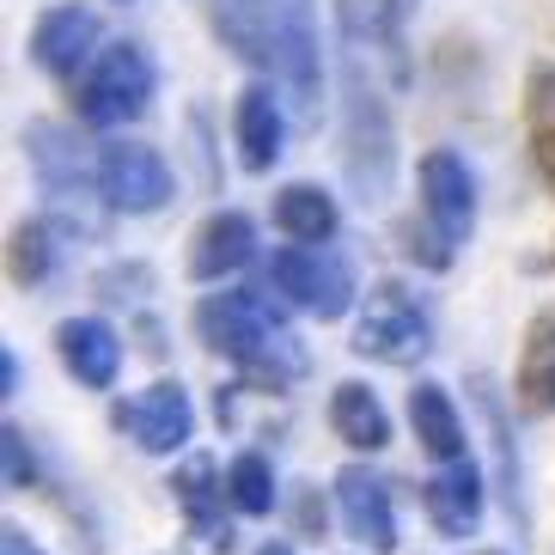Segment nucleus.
<instances>
[{
	"mask_svg": "<svg viewBox=\"0 0 555 555\" xmlns=\"http://www.w3.org/2000/svg\"><path fill=\"white\" fill-rule=\"evenodd\" d=\"M208 25L238 62L262 67L299 111H318L324 62H318L311 0H208Z\"/></svg>",
	"mask_w": 555,
	"mask_h": 555,
	"instance_id": "obj_1",
	"label": "nucleus"
},
{
	"mask_svg": "<svg viewBox=\"0 0 555 555\" xmlns=\"http://www.w3.org/2000/svg\"><path fill=\"white\" fill-rule=\"evenodd\" d=\"M196 336L220 360H232L245 378H257L262 391H287V385L306 378V348H299L287 318H281L257 287L208 294L196 306Z\"/></svg>",
	"mask_w": 555,
	"mask_h": 555,
	"instance_id": "obj_2",
	"label": "nucleus"
},
{
	"mask_svg": "<svg viewBox=\"0 0 555 555\" xmlns=\"http://www.w3.org/2000/svg\"><path fill=\"white\" fill-rule=\"evenodd\" d=\"M385 74L366 55L343 50V178L360 202H385L397 183V129Z\"/></svg>",
	"mask_w": 555,
	"mask_h": 555,
	"instance_id": "obj_3",
	"label": "nucleus"
},
{
	"mask_svg": "<svg viewBox=\"0 0 555 555\" xmlns=\"http://www.w3.org/2000/svg\"><path fill=\"white\" fill-rule=\"evenodd\" d=\"M476 227V178L464 153L434 147L422 159V220L403 227V257L422 269H452V257L470 245Z\"/></svg>",
	"mask_w": 555,
	"mask_h": 555,
	"instance_id": "obj_4",
	"label": "nucleus"
},
{
	"mask_svg": "<svg viewBox=\"0 0 555 555\" xmlns=\"http://www.w3.org/2000/svg\"><path fill=\"white\" fill-rule=\"evenodd\" d=\"M25 159H31V178L50 196L55 220H67L74 232H92L86 202L104 196L99 153H86V141H74V129H62V122H25Z\"/></svg>",
	"mask_w": 555,
	"mask_h": 555,
	"instance_id": "obj_5",
	"label": "nucleus"
},
{
	"mask_svg": "<svg viewBox=\"0 0 555 555\" xmlns=\"http://www.w3.org/2000/svg\"><path fill=\"white\" fill-rule=\"evenodd\" d=\"M153 86H159V67H153L147 43L122 37V43H104L99 62L80 74L74 111H80L86 129H122V122H134V116L147 111Z\"/></svg>",
	"mask_w": 555,
	"mask_h": 555,
	"instance_id": "obj_6",
	"label": "nucleus"
},
{
	"mask_svg": "<svg viewBox=\"0 0 555 555\" xmlns=\"http://www.w3.org/2000/svg\"><path fill=\"white\" fill-rule=\"evenodd\" d=\"M427 348H434L427 306L409 294L403 281H378L354 324V354L385 360V366H415V360H427Z\"/></svg>",
	"mask_w": 555,
	"mask_h": 555,
	"instance_id": "obj_7",
	"label": "nucleus"
},
{
	"mask_svg": "<svg viewBox=\"0 0 555 555\" xmlns=\"http://www.w3.org/2000/svg\"><path fill=\"white\" fill-rule=\"evenodd\" d=\"M269 287H275L287 306L311 311V318H343L354 306V269H348L343 250L330 245H287L269 257Z\"/></svg>",
	"mask_w": 555,
	"mask_h": 555,
	"instance_id": "obj_8",
	"label": "nucleus"
},
{
	"mask_svg": "<svg viewBox=\"0 0 555 555\" xmlns=\"http://www.w3.org/2000/svg\"><path fill=\"white\" fill-rule=\"evenodd\" d=\"M111 427L122 440H134L141 452L165 457V452H178V446H190V434H196V403H190V391H183L178 378H159L147 391L122 397L111 409Z\"/></svg>",
	"mask_w": 555,
	"mask_h": 555,
	"instance_id": "obj_9",
	"label": "nucleus"
},
{
	"mask_svg": "<svg viewBox=\"0 0 555 555\" xmlns=\"http://www.w3.org/2000/svg\"><path fill=\"white\" fill-rule=\"evenodd\" d=\"M99 183L116 214H159L171 202V165L141 141H111L99 147Z\"/></svg>",
	"mask_w": 555,
	"mask_h": 555,
	"instance_id": "obj_10",
	"label": "nucleus"
},
{
	"mask_svg": "<svg viewBox=\"0 0 555 555\" xmlns=\"http://www.w3.org/2000/svg\"><path fill=\"white\" fill-rule=\"evenodd\" d=\"M92 50H99V13H92V7H74V0H67V7H50V13L31 25V62L43 67L50 80L74 86L86 67L99 62Z\"/></svg>",
	"mask_w": 555,
	"mask_h": 555,
	"instance_id": "obj_11",
	"label": "nucleus"
},
{
	"mask_svg": "<svg viewBox=\"0 0 555 555\" xmlns=\"http://www.w3.org/2000/svg\"><path fill=\"white\" fill-rule=\"evenodd\" d=\"M336 506H343L348 538H360L366 550L391 555L397 550V506H391V482L366 464H348L336 476Z\"/></svg>",
	"mask_w": 555,
	"mask_h": 555,
	"instance_id": "obj_12",
	"label": "nucleus"
},
{
	"mask_svg": "<svg viewBox=\"0 0 555 555\" xmlns=\"http://www.w3.org/2000/svg\"><path fill=\"white\" fill-rule=\"evenodd\" d=\"M422 513L434 519L440 538H470L482 525V470L470 457H452L422 482Z\"/></svg>",
	"mask_w": 555,
	"mask_h": 555,
	"instance_id": "obj_13",
	"label": "nucleus"
},
{
	"mask_svg": "<svg viewBox=\"0 0 555 555\" xmlns=\"http://www.w3.org/2000/svg\"><path fill=\"white\" fill-rule=\"evenodd\" d=\"M55 354L86 391H111L116 373H122V336H116L104 318H67L55 330Z\"/></svg>",
	"mask_w": 555,
	"mask_h": 555,
	"instance_id": "obj_14",
	"label": "nucleus"
},
{
	"mask_svg": "<svg viewBox=\"0 0 555 555\" xmlns=\"http://www.w3.org/2000/svg\"><path fill=\"white\" fill-rule=\"evenodd\" d=\"M257 257V227L238 208H214L190 238V281H220Z\"/></svg>",
	"mask_w": 555,
	"mask_h": 555,
	"instance_id": "obj_15",
	"label": "nucleus"
},
{
	"mask_svg": "<svg viewBox=\"0 0 555 555\" xmlns=\"http://www.w3.org/2000/svg\"><path fill=\"white\" fill-rule=\"evenodd\" d=\"M232 134H238V165H245V171H257V178H262V171H275L281 141H287V116H281V99L262 80L238 92Z\"/></svg>",
	"mask_w": 555,
	"mask_h": 555,
	"instance_id": "obj_16",
	"label": "nucleus"
},
{
	"mask_svg": "<svg viewBox=\"0 0 555 555\" xmlns=\"http://www.w3.org/2000/svg\"><path fill=\"white\" fill-rule=\"evenodd\" d=\"M470 403H476V415H482V427H489L494 489H501V501H506V513H513V525H525V470H519V446H513V415H506L501 391H494L482 373L470 378Z\"/></svg>",
	"mask_w": 555,
	"mask_h": 555,
	"instance_id": "obj_17",
	"label": "nucleus"
},
{
	"mask_svg": "<svg viewBox=\"0 0 555 555\" xmlns=\"http://www.w3.org/2000/svg\"><path fill=\"white\" fill-rule=\"evenodd\" d=\"M171 494H178V506H183V525H190L196 550L227 555L232 550V525H227V513H220V494L227 489H214V464L208 457H190V464L171 476Z\"/></svg>",
	"mask_w": 555,
	"mask_h": 555,
	"instance_id": "obj_18",
	"label": "nucleus"
},
{
	"mask_svg": "<svg viewBox=\"0 0 555 555\" xmlns=\"http://www.w3.org/2000/svg\"><path fill=\"white\" fill-rule=\"evenodd\" d=\"M513 397H519L525 415H555V306H543L538 318L525 324Z\"/></svg>",
	"mask_w": 555,
	"mask_h": 555,
	"instance_id": "obj_19",
	"label": "nucleus"
},
{
	"mask_svg": "<svg viewBox=\"0 0 555 555\" xmlns=\"http://www.w3.org/2000/svg\"><path fill=\"white\" fill-rule=\"evenodd\" d=\"M330 434L354 452H378V446H391V415L378 403L373 385H360V378H343L336 391H330Z\"/></svg>",
	"mask_w": 555,
	"mask_h": 555,
	"instance_id": "obj_20",
	"label": "nucleus"
},
{
	"mask_svg": "<svg viewBox=\"0 0 555 555\" xmlns=\"http://www.w3.org/2000/svg\"><path fill=\"white\" fill-rule=\"evenodd\" d=\"M409 427H415V440H422L427 457H440V464L464 457V422H457V403H452L446 385L422 378V385L409 391Z\"/></svg>",
	"mask_w": 555,
	"mask_h": 555,
	"instance_id": "obj_21",
	"label": "nucleus"
},
{
	"mask_svg": "<svg viewBox=\"0 0 555 555\" xmlns=\"http://www.w3.org/2000/svg\"><path fill=\"white\" fill-rule=\"evenodd\" d=\"M336 227H343L336 196L318 190V183H287L275 196V232L281 238H294V245H330Z\"/></svg>",
	"mask_w": 555,
	"mask_h": 555,
	"instance_id": "obj_22",
	"label": "nucleus"
},
{
	"mask_svg": "<svg viewBox=\"0 0 555 555\" xmlns=\"http://www.w3.org/2000/svg\"><path fill=\"white\" fill-rule=\"evenodd\" d=\"M67 238H74V227H67V220H55V214L25 220V227L13 232V281H18V287H43V281L62 269Z\"/></svg>",
	"mask_w": 555,
	"mask_h": 555,
	"instance_id": "obj_23",
	"label": "nucleus"
},
{
	"mask_svg": "<svg viewBox=\"0 0 555 555\" xmlns=\"http://www.w3.org/2000/svg\"><path fill=\"white\" fill-rule=\"evenodd\" d=\"M525 141H531V165H538L543 190L555 196V67H538L525 80Z\"/></svg>",
	"mask_w": 555,
	"mask_h": 555,
	"instance_id": "obj_24",
	"label": "nucleus"
},
{
	"mask_svg": "<svg viewBox=\"0 0 555 555\" xmlns=\"http://www.w3.org/2000/svg\"><path fill=\"white\" fill-rule=\"evenodd\" d=\"M227 501L250 519H262L269 506H275V470H269V457L262 452H238L227 464Z\"/></svg>",
	"mask_w": 555,
	"mask_h": 555,
	"instance_id": "obj_25",
	"label": "nucleus"
},
{
	"mask_svg": "<svg viewBox=\"0 0 555 555\" xmlns=\"http://www.w3.org/2000/svg\"><path fill=\"white\" fill-rule=\"evenodd\" d=\"M0 457H7V489H37V457L25 446V427H0Z\"/></svg>",
	"mask_w": 555,
	"mask_h": 555,
	"instance_id": "obj_26",
	"label": "nucleus"
},
{
	"mask_svg": "<svg viewBox=\"0 0 555 555\" xmlns=\"http://www.w3.org/2000/svg\"><path fill=\"white\" fill-rule=\"evenodd\" d=\"M141 287H147V269H141V262H122V269H104L99 275L104 299H141Z\"/></svg>",
	"mask_w": 555,
	"mask_h": 555,
	"instance_id": "obj_27",
	"label": "nucleus"
},
{
	"mask_svg": "<svg viewBox=\"0 0 555 555\" xmlns=\"http://www.w3.org/2000/svg\"><path fill=\"white\" fill-rule=\"evenodd\" d=\"M0 555H43L25 525H0Z\"/></svg>",
	"mask_w": 555,
	"mask_h": 555,
	"instance_id": "obj_28",
	"label": "nucleus"
},
{
	"mask_svg": "<svg viewBox=\"0 0 555 555\" xmlns=\"http://www.w3.org/2000/svg\"><path fill=\"white\" fill-rule=\"evenodd\" d=\"M13 391H18V354L7 348V354H0V397H13Z\"/></svg>",
	"mask_w": 555,
	"mask_h": 555,
	"instance_id": "obj_29",
	"label": "nucleus"
},
{
	"mask_svg": "<svg viewBox=\"0 0 555 555\" xmlns=\"http://www.w3.org/2000/svg\"><path fill=\"white\" fill-rule=\"evenodd\" d=\"M299 525H318V531H324V501H318V494H306V501H299Z\"/></svg>",
	"mask_w": 555,
	"mask_h": 555,
	"instance_id": "obj_30",
	"label": "nucleus"
},
{
	"mask_svg": "<svg viewBox=\"0 0 555 555\" xmlns=\"http://www.w3.org/2000/svg\"><path fill=\"white\" fill-rule=\"evenodd\" d=\"M257 555H294V543H262Z\"/></svg>",
	"mask_w": 555,
	"mask_h": 555,
	"instance_id": "obj_31",
	"label": "nucleus"
},
{
	"mask_svg": "<svg viewBox=\"0 0 555 555\" xmlns=\"http://www.w3.org/2000/svg\"><path fill=\"white\" fill-rule=\"evenodd\" d=\"M482 555H501V550H482Z\"/></svg>",
	"mask_w": 555,
	"mask_h": 555,
	"instance_id": "obj_32",
	"label": "nucleus"
},
{
	"mask_svg": "<svg viewBox=\"0 0 555 555\" xmlns=\"http://www.w3.org/2000/svg\"><path fill=\"white\" fill-rule=\"evenodd\" d=\"M550 262H555V250H550Z\"/></svg>",
	"mask_w": 555,
	"mask_h": 555,
	"instance_id": "obj_33",
	"label": "nucleus"
}]
</instances>
